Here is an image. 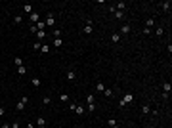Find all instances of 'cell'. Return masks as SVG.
<instances>
[{
    "instance_id": "4",
    "label": "cell",
    "mask_w": 172,
    "mask_h": 128,
    "mask_svg": "<svg viewBox=\"0 0 172 128\" xmlns=\"http://www.w3.org/2000/svg\"><path fill=\"white\" fill-rule=\"evenodd\" d=\"M38 19H40V14H38V12H33V14L29 15V21H36L38 23Z\"/></svg>"
},
{
    "instance_id": "16",
    "label": "cell",
    "mask_w": 172,
    "mask_h": 128,
    "mask_svg": "<svg viewBox=\"0 0 172 128\" xmlns=\"http://www.w3.org/2000/svg\"><path fill=\"white\" fill-rule=\"evenodd\" d=\"M31 84H33V86H35V88H38V86H40V78H33V80H31Z\"/></svg>"
},
{
    "instance_id": "19",
    "label": "cell",
    "mask_w": 172,
    "mask_h": 128,
    "mask_svg": "<svg viewBox=\"0 0 172 128\" xmlns=\"http://www.w3.org/2000/svg\"><path fill=\"white\" fill-rule=\"evenodd\" d=\"M103 94H105V98H111V96H113V90H111V88H105Z\"/></svg>"
},
{
    "instance_id": "17",
    "label": "cell",
    "mask_w": 172,
    "mask_h": 128,
    "mask_svg": "<svg viewBox=\"0 0 172 128\" xmlns=\"http://www.w3.org/2000/svg\"><path fill=\"white\" fill-rule=\"evenodd\" d=\"M75 111H77V115H84V107H82V105H77V107H75Z\"/></svg>"
},
{
    "instance_id": "11",
    "label": "cell",
    "mask_w": 172,
    "mask_h": 128,
    "mask_svg": "<svg viewBox=\"0 0 172 128\" xmlns=\"http://www.w3.org/2000/svg\"><path fill=\"white\" fill-rule=\"evenodd\" d=\"M107 126H109V128H117V119H109V121H107Z\"/></svg>"
},
{
    "instance_id": "29",
    "label": "cell",
    "mask_w": 172,
    "mask_h": 128,
    "mask_svg": "<svg viewBox=\"0 0 172 128\" xmlns=\"http://www.w3.org/2000/svg\"><path fill=\"white\" fill-rule=\"evenodd\" d=\"M40 46H42L40 42H35V46H33V50H40Z\"/></svg>"
},
{
    "instance_id": "28",
    "label": "cell",
    "mask_w": 172,
    "mask_h": 128,
    "mask_svg": "<svg viewBox=\"0 0 172 128\" xmlns=\"http://www.w3.org/2000/svg\"><path fill=\"white\" fill-rule=\"evenodd\" d=\"M163 33H165V29H163V27H157V36H163Z\"/></svg>"
},
{
    "instance_id": "26",
    "label": "cell",
    "mask_w": 172,
    "mask_h": 128,
    "mask_svg": "<svg viewBox=\"0 0 172 128\" xmlns=\"http://www.w3.org/2000/svg\"><path fill=\"white\" fill-rule=\"evenodd\" d=\"M142 111H143V113H149V111H151V107H149V105H147V103H145V105H143V107H142Z\"/></svg>"
},
{
    "instance_id": "23",
    "label": "cell",
    "mask_w": 172,
    "mask_h": 128,
    "mask_svg": "<svg viewBox=\"0 0 172 128\" xmlns=\"http://www.w3.org/2000/svg\"><path fill=\"white\" fill-rule=\"evenodd\" d=\"M52 35L56 36V38H59V36H61V31H59V29H54V33H52Z\"/></svg>"
},
{
    "instance_id": "27",
    "label": "cell",
    "mask_w": 172,
    "mask_h": 128,
    "mask_svg": "<svg viewBox=\"0 0 172 128\" xmlns=\"http://www.w3.org/2000/svg\"><path fill=\"white\" fill-rule=\"evenodd\" d=\"M59 100H61V101H69V96H67V94H61V96H59Z\"/></svg>"
},
{
    "instance_id": "18",
    "label": "cell",
    "mask_w": 172,
    "mask_h": 128,
    "mask_svg": "<svg viewBox=\"0 0 172 128\" xmlns=\"http://www.w3.org/2000/svg\"><path fill=\"white\" fill-rule=\"evenodd\" d=\"M44 36H46V33H44V31H36V38H38V40H42Z\"/></svg>"
},
{
    "instance_id": "1",
    "label": "cell",
    "mask_w": 172,
    "mask_h": 128,
    "mask_svg": "<svg viewBox=\"0 0 172 128\" xmlns=\"http://www.w3.org/2000/svg\"><path fill=\"white\" fill-rule=\"evenodd\" d=\"M132 101H134V96H132V94H124V98L121 100V107L128 105V103H132Z\"/></svg>"
},
{
    "instance_id": "30",
    "label": "cell",
    "mask_w": 172,
    "mask_h": 128,
    "mask_svg": "<svg viewBox=\"0 0 172 128\" xmlns=\"http://www.w3.org/2000/svg\"><path fill=\"white\" fill-rule=\"evenodd\" d=\"M115 17H117V19H122V12H115Z\"/></svg>"
},
{
    "instance_id": "31",
    "label": "cell",
    "mask_w": 172,
    "mask_h": 128,
    "mask_svg": "<svg viewBox=\"0 0 172 128\" xmlns=\"http://www.w3.org/2000/svg\"><path fill=\"white\" fill-rule=\"evenodd\" d=\"M2 115H6V111H4V107L0 105V117H2Z\"/></svg>"
},
{
    "instance_id": "10",
    "label": "cell",
    "mask_w": 172,
    "mask_h": 128,
    "mask_svg": "<svg viewBox=\"0 0 172 128\" xmlns=\"http://www.w3.org/2000/svg\"><path fill=\"white\" fill-rule=\"evenodd\" d=\"M67 78H69V80H75V78H77V73L73 71V69H71V71H67Z\"/></svg>"
},
{
    "instance_id": "33",
    "label": "cell",
    "mask_w": 172,
    "mask_h": 128,
    "mask_svg": "<svg viewBox=\"0 0 172 128\" xmlns=\"http://www.w3.org/2000/svg\"><path fill=\"white\" fill-rule=\"evenodd\" d=\"M27 128H36V126L33 124V122H29V126H27Z\"/></svg>"
},
{
    "instance_id": "21",
    "label": "cell",
    "mask_w": 172,
    "mask_h": 128,
    "mask_svg": "<svg viewBox=\"0 0 172 128\" xmlns=\"http://www.w3.org/2000/svg\"><path fill=\"white\" fill-rule=\"evenodd\" d=\"M17 73H19V75H21V77H23V75L27 73V69H25V67H23V65H21V67H17Z\"/></svg>"
},
{
    "instance_id": "7",
    "label": "cell",
    "mask_w": 172,
    "mask_h": 128,
    "mask_svg": "<svg viewBox=\"0 0 172 128\" xmlns=\"http://www.w3.org/2000/svg\"><path fill=\"white\" fill-rule=\"evenodd\" d=\"M163 90H165V96H168V94H170V90H172L170 82H165V84H163Z\"/></svg>"
},
{
    "instance_id": "3",
    "label": "cell",
    "mask_w": 172,
    "mask_h": 128,
    "mask_svg": "<svg viewBox=\"0 0 172 128\" xmlns=\"http://www.w3.org/2000/svg\"><path fill=\"white\" fill-rule=\"evenodd\" d=\"M130 29H132V27H130L128 23H124V25L121 27V33H119V35H128V33H130Z\"/></svg>"
},
{
    "instance_id": "12",
    "label": "cell",
    "mask_w": 172,
    "mask_h": 128,
    "mask_svg": "<svg viewBox=\"0 0 172 128\" xmlns=\"http://www.w3.org/2000/svg\"><path fill=\"white\" fill-rule=\"evenodd\" d=\"M23 12H25V14H33V8H31V4H25V6H23Z\"/></svg>"
},
{
    "instance_id": "24",
    "label": "cell",
    "mask_w": 172,
    "mask_h": 128,
    "mask_svg": "<svg viewBox=\"0 0 172 128\" xmlns=\"http://www.w3.org/2000/svg\"><path fill=\"white\" fill-rule=\"evenodd\" d=\"M54 46H56V48H61V38H56V40H54Z\"/></svg>"
},
{
    "instance_id": "5",
    "label": "cell",
    "mask_w": 172,
    "mask_h": 128,
    "mask_svg": "<svg viewBox=\"0 0 172 128\" xmlns=\"http://www.w3.org/2000/svg\"><path fill=\"white\" fill-rule=\"evenodd\" d=\"M44 23H46V25H48V27H54V23H56V19H54V15H48V17H46V21H44Z\"/></svg>"
},
{
    "instance_id": "14",
    "label": "cell",
    "mask_w": 172,
    "mask_h": 128,
    "mask_svg": "<svg viewBox=\"0 0 172 128\" xmlns=\"http://www.w3.org/2000/svg\"><path fill=\"white\" fill-rule=\"evenodd\" d=\"M40 52H42V54H48V52H50V46H48V44H42V46H40Z\"/></svg>"
},
{
    "instance_id": "13",
    "label": "cell",
    "mask_w": 172,
    "mask_h": 128,
    "mask_svg": "<svg viewBox=\"0 0 172 128\" xmlns=\"http://www.w3.org/2000/svg\"><path fill=\"white\" fill-rule=\"evenodd\" d=\"M35 27H36V31H44V27H46V23H44V21H38V23L35 25Z\"/></svg>"
},
{
    "instance_id": "25",
    "label": "cell",
    "mask_w": 172,
    "mask_h": 128,
    "mask_svg": "<svg viewBox=\"0 0 172 128\" xmlns=\"http://www.w3.org/2000/svg\"><path fill=\"white\" fill-rule=\"evenodd\" d=\"M15 65H17V67H21V65H23V59H21V57H15Z\"/></svg>"
},
{
    "instance_id": "6",
    "label": "cell",
    "mask_w": 172,
    "mask_h": 128,
    "mask_svg": "<svg viewBox=\"0 0 172 128\" xmlns=\"http://www.w3.org/2000/svg\"><path fill=\"white\" fill-rule=\"evenodd\" d=\"M92 29H94V25H92V21H86V27H84V33H86V35H90V33H92Z\"/></svg>"
},
{
    "instance_id": "22",
    "label": "cell",
    "mask_w": 172,
    "mask_h": 128,
    "mask_svg": "<svg viewBox=\"0 0 172 128\" xmlns=\"http://www.w3.org/2000/svg\"><path fill=\"white\" fill-rule=\"evenodd\" d=\"M161 6H163V10H170V6H172V4H170V2H163Z\"/></svg>"
},
{
    "instance_id": "34",
    "label": "cell",
    "mask_w": 172,
    "mask_h": 128,
    "mask_svg": "<svg viewBox=\"0 0 172 128\" xmlns=\"http://www.w3.org/2000/svg\"><path fill=\"white\" fill-rule=\"evenodd\" d=\"M0 128H12V126H10V124H2Z\"/></svg>"
},
{
    "instance_id": "35",
    "label": "cell",
    "mask_w": 172,
    "mask_h": 128,
    "mask_svg": "<svg viewBox=\"0 0 172 128\" xmlns=\"http://www.w3.org/2000/svg\"><path fill=\"white\" fill-rule=\"evenodd\" d=\"M36 128H46V126H36Z\"/></svg>"
},
{
    "instance_id": "20",
    "label": "cell",
    "mask_w": 172,
    "mask_h": 128,
    "mask_svg": "<svg viewBox=\"0 0 172 128\" xmlns=\"http://www.w3.org/2000/svg\"><path fill=\"white\" fill-rule=\"evenodd\" d=\"M111 40H113V42H119V40H121V35H119V33H115V35L111 36Z\"/></svg>"
},
{
    "instance_id": "15",
    "label": "cell",
    "mask_w": 172,
    "mask_h": 128,
    "mask_svg": "<svg viewBox=\"0 0 172 128\" xmlns=\"http://www.w3.org/2000/svg\"><path fill=\"white\" fill-rule=\"evenodd\" d=\"M96 90H98V92H103V90H105V84H103V82H98V84H96Z\"/></svg>"
},
{
    "instance_id": "9",
    "label": "cell",
    "mask_w": 172,
    "mask_h": 128,
    "mask_svg": "<svg viewBox=\"0 0 172 128\" xmlns=\"http://www.w3.org/2000/svg\"><path fill=\"white\" fill-rule=\"evenodd\" d=\"M36 126H46V119H44V117H38V119H36Z\"/></svg>"
},
{
    "instance_id": "8",
    "label": "cell",
    "mask_w": 172,
    "mask_h": 128,
    "mask_svg": "<svg viewBox=\"0 0 172 128\" xmlns=\"http://www.w3.org/2000/svg\"><path fill=\"white\" fill-rule=\"evenodd\" d=\"M86 103H88V105H96V98H94L92 94H90V96L86 98Z\"/></svg>"
},
{
    "instance_id": "32",
    "label": "cell",
    "mask_w": 172,
    "mask_h": 128,
    "mask_svg": "<svg viewBox=\"0 0 172 128\" xmlns=\"http://www.w3.org/2000/svg\"><path fill=\"white\" fill-rule=\"evenodd\" d=\"M12 128H19V122H14V124H12Z\"/></svg>"
},
{
    "instance_id": "2",
    "label": "cell",
    "mask_w": 172,
    "mask_h": 128,
    "mask_svg": "<svg viewBox=\"0 0 172 128\" xmlns=\"http://www.w3.org/2000/svg\"><path fill=\"white\" fill-rule=\"evenodd\" d=\"M27 101H29V98H25V96H23L21 100L15 103V109H17V111H23V109H25V105H27Z\"/></svg>"
}]
</instances>
